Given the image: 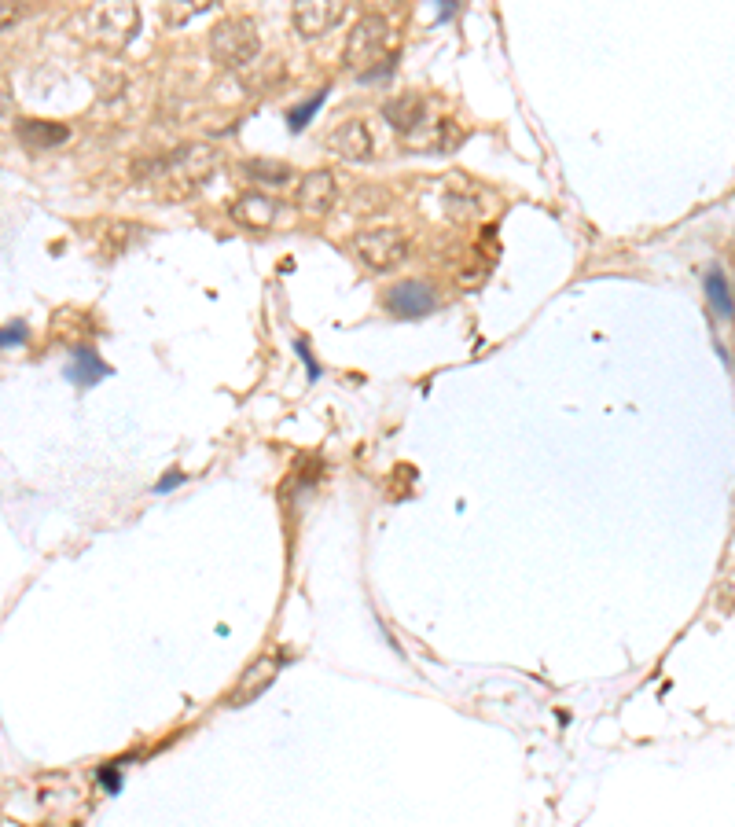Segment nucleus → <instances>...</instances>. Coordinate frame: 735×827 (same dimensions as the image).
<instances>
[{"mask_svg":"<svg viewBox=\"0 0 735 827\" xmlns=\"http://www.w3.org/2000/svg\"><path fill=\"white\" fill-rule=\"evenodd\" d=\"M221 166V151L210 144H184V148L170 151L166 159L155 166V184H159L162 199L181 203L188 195H195L206 184V177Z\"/></svg>","mask_w":735,"mask_h":827,"instance_id":"obj_1","label":"nucleus"},{"mask_svg":"<svg viewBox=\"0 0 735 827\" xmlns=\"http://www.w3.org/2000/svg\"><path fill=\"white\" fill-rule=\"evenodd\" d=\"M261 52V34L258 26L243 19V15H232V19H221V23L210 30V56H214L217 67L225 70H239L254 63Z\"/></svg>","mask_w":735,"mask_h":827,"instance_id":"obj_2","label":"nucleus"},{"mask_svg":"<svg viewBox=\"0 0 735 827\" xmlns=\"http://www.w3.org/2000/svg\"><path fill=\"white\" fill-rule=\"evenodd\" d=\"M353 254L364 269L394 272L408 258V236L401 228H368V232L353 236Z\"/></svg>","mask_w":735,"mask_h":827,"instance_id":"obj_3","label":"nucleus"},{"mask_svg":"<svg viewBox=\"0 0 735 827\" xmlns=\"http://www.w3.org/2000/svg\"><path fill=\"white\" fill-rule=\"evenodd\" d=\"M390 45V19L379 12H368L353 23L350 37H346V67L350 70H372V63L386 52Z\"/></svg>","mask_w":735,"mask_h":827,"instance_id":"obj_4","label":"nucleus"},{"mask_svg":"<svg viewBox=\"0 0 735 827\" xmlns=\"http://www.w3.org/2000/svg\"><path fill=\"white\" fill-rule=\"evenodd\" d=\"M85 23H89V30L103 48H125L136 37L140 12L129 8V4H103V8H92L85 15Z\"/></svg>","mask_w":735,"mask_h":827,"instance_id":"obj_5","label":"nucleus"},{"mask_svg":"<svg viewBox=\"0 0 735 827\" xmlns=\"http://www.w3.org/2000/svg\"><path fill=\"white\" fill-rule=\"evenodd\" d=\"M386 309L401 320H419L438 309V295H434V287L423 284V280H401L397 287L386 291Z\"/></svg>","mask_w":735,"mask_h":827,"instance_id":"obj_6","label":"nucleus"},{"mask_svg":"<svg viewBox=\"0 0 735 827\" xmlns=\"http://www.w3.org/2000/svg\"><path fill=\"white\" fill-rule=\"evenodd\" d=\"M346 19V4L335 0H302L291 8V23L302 37H324Z\"/></svg>","mask_w":735,"mask_h":827,"instance_id":"obj_7","label":"nucleus"},{"mask_svg":"<svg viewBox=\"0 0 735 827\" xmlns=\"http://www.w3.org/2000/svg\"><path fill=\"white\" fill-rule=\"evenodd\" d=\"M339 199V184H335V173L328 170H313L298 181V192H294V206L309 217H324Z\"/></svg>","mask_w":735,"mask_h":827,"instance_id":"obj_8","label":"nucleus"},{"mask_svg":"<svg viewBox=\"0 0 735 827\" xmlns=\"http://www.w3.org/2000/svg\"><path fill=\"white\" fill-rule=\"evenodd\" d=\"M328 148L346 162H368L372 159V148H375L372 129H368L361 118H350V122H342L331 129Z\"/></svg>","mask_w":735,"mask_h":827,"instance_id":"obj_9","label":"nucleus"},{"mask_svg":"<svg viewBox=\"0 0 735 827\" xmlns=\"http://www.w3.org/2000/svg\"><path fill=\"white\" fill-rule=\"evenodd\" d=\"M280 655H261L254 666L239 677V684H236V692H232V699H228V706H247V703H254L261 692H269L272 688V680L280 677Z\"/></svg>","mask_w":735,"mask_h":827,"instance_id":"obj_10","label":"nucleus"},{"mask_svg":"<svg viewBox=\"0 0 735 827\" xmlns=\"http://www.w3.org/2000/svg\"><path fill=\"white\" fill-rule=\"evenodd\" d=\"M386 122L394 125L401 136H412L416 129L427 125V100L419 92H405V96H394V100L383 107Z\"/></svg>","mask_w":735,"mask_h":827,"instance_id":"obj_11","label":"nucleus"},{"mask_svg":"<svg viewBox=\"0 0 735 827\" xmlns=\"http://www.w3.org/2000/svg\"><path fill=\"white\" fill-rule=\"evenodd\" d=\"M276 210H280L276 199H269V195H261V192L239 195L236 203H232V217H236L243 228H250V232H261V228L276 225Z\"/></svg>","mask_w":735,"mask_h":827,"instance_id":"obj_12","label":"nucleus"},{"mask_svg":"<svg viewBox=\"0 0 735 827\" xmlns=\"http://www.w3.org/2000/svg\"><path fill=\"white\" fill-rule=\"evenodd\" d=\"M19 140L26 151H52L70 140V129L59 122H37V118H23L19 122Z\"/></svg>","mask_w":735,"mask_h":827,"instance_id":"obj_13","label":"nucleus"},{"mask_svg":"<svg viewBox=\"0 0 735 827\" xmlns=\"http://www.w3.org/2000/svg\"><path fill=\"white\" fill-rule=\"evenodd\" d=\"M107 375H111V368H107L100 353L89 350V346H78V350H74V361L67 364V379L74 386H81V390L96 386L100 379H107Z\"/></svg>","mask_w":735,"mask_h":827,"instance_id":"obj_14","label":"nucleus"},{"mask_svg":"<svg viewBox=\"0 0 735 827\" xmlns=\"http://www.w3.org/2000/svg\"><path fill=\"white\" fill-rule=\"evenodd\" d=\"M243 173H247L254 184H265V188H283V184L291 181L294 173L287 162H272V159H254V162H243Z\"/></svg>","mask_w":735,"mask_h":827,"instance_id":"obj_15","label":"nucleus"},{"mask_svg":"<svg viewBox=\"0 0 735 827\" xmlns=\"http://www.w3.org/2000/svg\"><path fill=\"white\" fill-rule=\"evenodd\" d=\"M706 295H710V306L721 313L724 320L735 317V306H732V295H728V280H724L721 269H710L706 272Z\"/></svg>","mask_w":735,"mask_h":827,"instance_id":"obj_16","label":"nucleus"},{"mask_svg":"<svg viewBox=\"0 0 735 827\" xmlns=\"http://www.w3.org/2000/svg\"><path fill=\"white\" fill-rule=\"evenodd\" d=\"M324 100H328V89L313 92V100H302L298 107H291V111H287V129H291V133H302V129L317 118V111L324 107Z\"/></svg>","mask_w":735,"mask_h":827,"instance_id":"obj_17","label":"nucleus"},{"mask_svg":"<svg viewBox=\"0 0 735 827\" xmlns=\"http://www.w3.org/2000/svg\"><path fill=\"white\" fill-rule=\"evenodd\" d=\"M26 339H30V328H26L23 320H12V324H4V328H0V350L23 346Z\"/></svg>","mask_w":735,"mask_h":827,"instance_id":"obj_18","label":"nucleus"},{"mask_svg":"<svg viewBox=\"0 0 735 827\" xmlns=\"http://www.w3.org/2000/svg\"><path fill=\"white\" fill-rule=\"evenodd\" d=\"M96 780H100V787L107 794L122 791V769H118V765H100V769H96Z\"/></svg>","mask_w":735,"mask_h":827,"instance_id":"obj_19","label":"nucleus"},{"mask_svg":"<svg viewBox=\"0 0 735 827\" xmlns=\"http://www.w3.org/2000/svg\"><path fill=\"white\" fill-rule=\"evenodd\" d=\"M23 19V8L19 4H8V0H0V34L8 30V26H15Z\"/></svg>","mask_w":735,"mask_h":827,"instance_id":"obj_20","label":"nucleus"},{"mask_svg":"<svg viewBox=\"0 0 735 827\" xmlns=\"http://www.w3.org/2000/svg\"><path fill=\"white\" fill-rule=\"evenodd\" d=\"M184 482H188V475H184V471H170L166 478H159V482H155V493H170V489L184 486Z\"/></svg>","mask_w":735,"mask_h":827,"instance_id":"obj_21","label":"nucleus"},{"mask_svg":"<svg viewBox=\"0 0 735 827\" xmlns=\"http://www.w3.org/2000/svg\"><path fill=\"white\" fill-rule=\"evenodd\" d=\"M298 353H302V361H306V372H309V379H320V364L313 361V353L306 350V342H298Z\"/></svg>","mask_w":735,"mask_h":827,"instance_id":"obj_22","label":"nucleus"},{"mask_svg":"<svg viewBox=\"0 0 735 827\" xmlns=\"http://www.w3.org/2000/svg\"><path fill=\"white\" fill-rule=\"evenodd\" d=\"M438 15H441V19H453V15H456V4H453V0H441Z\"/></svg>","mask_w":735,"mask_h":827,"instance_id":"obj_23","label":"nucleus"}]
</instances>
